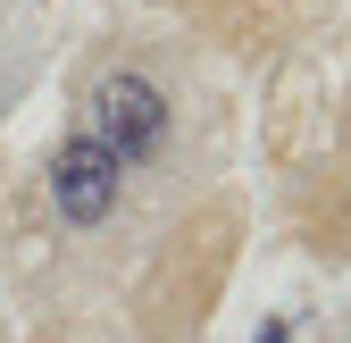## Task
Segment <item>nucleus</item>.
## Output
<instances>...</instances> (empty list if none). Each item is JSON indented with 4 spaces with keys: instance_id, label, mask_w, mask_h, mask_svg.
<instances>
[{
    "instance_id": "nucleus-1",
    "label": "nucleus",
    "mask_w": 351,
    "mask_h": 343,
    "mask_svg": "<svg viewBox=\"0 0 351 343\" xmlns=\"http://www.w3.org/2000/svg\"><path fill=\"white\" fill-rule=\"evenodd\" d=\"M93 143H109L117 151V167H134V159H151L159 143H167V93L151 75H101L93 84Z\"/></svg>"
},
{
    "instance_id": "nucleus-2",
    "label": "nucleus",
    "mask_w": 351,
    "mask_h": 343,
    "mask_svg": "<svg viewBox=\"0 0 351 343\" xmlns=\"http://www.w3.org/2000/svg\"><path fill=\"white\" fill-rule=\"evenodd\" d=\"M117 185H125V167H117V151L93 143V134H75V143L51 159V201H59L67 226H101L109 209H117Z\"/></svg>"
},
{
    "instance_id": "nucleus-3",
    "label": "nucleus",
    "mask_w": 351,
    "mask_h": 343,
    "mask_svg": "<svg viewBox=\"0 0 351 343\" xmlns=\"http://www.w3.org/2000/svg\"><path fill=\"white\" fill-rule=\"evenodd\" d=\"M259 343H285V327H259Z\"/></svg>"
}]
</instances>
